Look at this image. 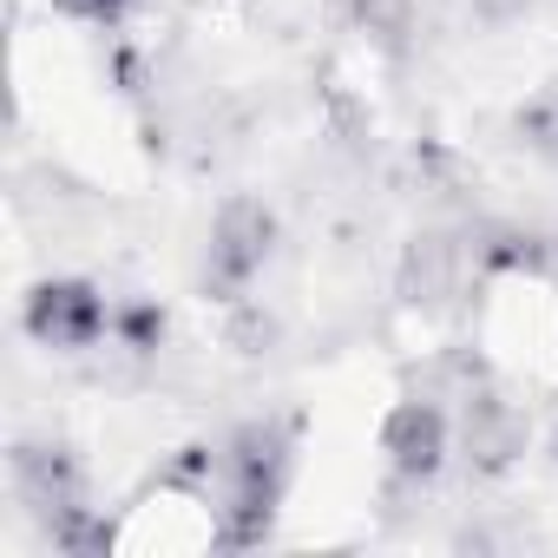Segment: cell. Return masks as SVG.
Instances as JSON below:
<instances>
[{
  "label": "cell",
  "mask_w": 558,
  "mask_h": 558,
  "mask_svg": "<svg viewBox=\"0 0 558 558\" xmlns=\"http://www.w3.org/2000/svg\"><path fill=\"white\" fill-rule=\"evenodd\" d=\"M60 14H73V21H119L132 0H53Z\"/></svg>",
  "instance_id": "12"
},
{
  "label": "cell",
  "mask_w": 558,
  "mask_h": 558,
  "mask_svg": "<svg viewBox=\"0 0 558 558\" xmlns=\"http://www.w3.org/2000/svg\"><path fill=\"white\" fill-rule=\"evenodd\" d=\"M14 493L27 499V512H34L47 532H60L66 519L86 512V473H80V460H73L66 447H53V440H21V447H14Z\"/></svg>",
  "instance_id": "3"
},
{
  "label": "cell",
  "mask_w": 558,
  "mask_h": 558,
  "mask_svg": "<svg viewBox=\"0 0 558 558\" xmlns=\"http://www.w3.org/2000/svg\"><path fill=\"white\" fill-rule=\"evenodd\" d=\"M486 263H493V269H538L545 256L532 250V236H499V243L486 250Z\"/></svg>",
  "instance_id": "10"
},
{
  "label": "cell",
  "mask_w": 558,
  "mask_h": 558,
  "mask_svg": "<svg viewBox=\"0 0 558 558\" xmlns=\"http://www.w3.org/2000/svg\"><path fill=\"white\" fill-rule=\"evenodd\" d=\"M447 269H453V243H447V236H421V243L408 250V276H401L408 303H440Z\"/></svg>",
  "instance_id": "7"
},
{
  "label": "cell",
  "mask_w": 558,
  "mask_h": 558,
  "mask_svg": "<svg viewBox=\"0 0 558 558\" xmlns=\"http://www.w3.org/2000/svg\"><path fill=\"white\" fill-rule=\"evenodd\" d=\"M290 473H296V434L283 421H250L230 434V453H223V532L217 545H256L276 519L290 493Z\"/></svg>",
  "instance_id": "1"
},
{
  "label": "cell",
  "mask_w": 558,
  "mask_h": 558,
  "mask_svg": "<svg viewBox=\"0 0 558 558\" xmlns=\"http://www.w3.org/2000/svg\"><path fill=\"white\" fill-rule=\"evenodd\" d=\"M466 447H473V460H480L486 473H499V466H512V453L525 447V427H519V414H512L506 401L480 395V401L466 408Z\"/></svg>",
  "instance_id": "6"
},
{
  "label": "cell",
  "mask_w": 558,
  "mask_h": 558,
  "mask_svg": "<svg viewBox=\"0 0 558 558\" xmlns=\"http://www.w3.org/2000/svg\"><path fill=\"white\" fill-rule=\"evenodd\" d=\"M27 336L40 342V349H93L106 329H112V316H106V296L93 290V283H80V276H53V283H40L34 296H27Z\"/></svg>",
  "instance_id": "4"
},
{
  "label": "cell",
  "mask_w": 558,
  "mask_h": 558,
  "mask_svg": "<svg viewBox=\"0 0 558 558\" xmlns=\"http://www.w3.org/2000/svg\"><path fill=\"white\" fill-rule=\"evenodd\" d=\"M269 250H276V217L256 197H230L217 210V223H210V256H204L210 296H243L256 276H263Z\"/></svg>",
  "instance_id": "2"
},
{
  "label": "cell",
  "mask_w": 558,
  "mask_h": 558,
  "mask_svg": "<svg viewBox=\"0 0 558 558\" xmlns=\"http://www.w3.org/2000/svg\"><path fill=\"white\" fill-rule=\"evenodd\" d=\"M551 453H558V434H551Z\"/></svg>",
  "instance_id": "13"
},
{
  "label": "cell",
  "mask_w": 558,
  "mask_h": 558,
  "mask_svg": "<svg viewBox=\"0 0 558 558\" xmlns=\"http://www.w3.org/2000/svg\"><path fill=\"white\" fill-rule=\"evenodd\" d=\"M119 329L132 336V349H158V336H165V316H151V310H132V316H119Z\"/></svg>",
  "instance_id": "11"
},
{
  "label": "cell",
  "mask_w": 558,
  "mask_h": 558,
  "mask_svg": "<svg viewBox=\"0 0 558 558\" xmlns=\"http://www.w3.org/2000/svg\"><path fill=\"white\" fill-rule=\"evenodd\" d=\"M355 21L375 27V34H401V14H408V0H349Z\"/></svg>",
  "instance_id": "9"
},
{
  "label": "cell",
  "mask_w": 558,
  "mask_h": 558,
  "mask_svg": "<svg viewBox=\"0 0 558 558\" xmlns=\"http://www.w3.org/2000/svg\"><path fill=\"white\" fill-rule=\"evenodd\" d=\"M381 453L395 460L401 480H434L447 460V414L434 401H401L381 421Z\"/></svg>",
  "instance_id": "5"
},
{
  "label": "cell",
  "mask_w": 558,
  "mask_h": 558,
  "mask_svg": "<svg viewBox=\"0 0 558 558\" xmlns=\"http://www.w3.org/2000/svg\"><path fill=\"white\" fill-rule=\"evenodd\" d=\"M519 138H525L538 158L558 165V93H545V99H532V106L519 112Z\"/></svg>",
  "instance_id": "8"
}]
</instances>
